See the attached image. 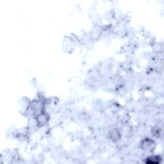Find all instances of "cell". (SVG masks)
<instances>
[{"instance_id": "7a4b0ae2", "label": "cell", "mask_w": 164, "mask_h": 164, "mask_svg": "<svg viewBox=\"0 0 164 164\" xmlns=\"http://www.w3.org/2000/svg\"><path fill=\"white\" fill-rule=\"evenodd\" d=\"M161 161V158L159 156H152L148 158L145 160V163L150 164H157Z\"/></svg>"}, {"instance_id": "6da1fadb", "label": "cell", "mask_w": 164, "mask_h": 164, "mask_svg": "<svg viewBox=\"0 0 164 164\" xmlns=\"http://www.w3.org/2000/svg\"><path fill=\"white\" fill-rule=\"evenodd\" d=\"M142 148L143 149L151 151L153 150L155 148V142L153 140L149 138H145L142 142Z\"/></svg>"}]
</instances>
